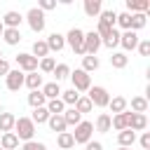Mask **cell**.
I'll return each instance as SVG.
<instances>
[{"mask_svg": "<svg viewBox=\"0 0 150 150\" xmlns=\"http://www.w3.org/2000/svg\"><path fill=\"white\" fill-rule=\"evenodd\" d=\"M14 134H16V138L19 141H33V136H35V124L30 122V117H16V122H14Z\"/></svg>", "mask_w": 150, "mask_h": 150, "instance_id": "1", "label": "cell"}, {"mask_svg": "<svg viewBox=\"0 0 150 150\" xmlns=\"http://www.w3.org/2000/svg\"><path fill=\"white\" fill-rule=\"evenodd\" d=\"M87 98H89V101H91V105H96V108H108V103H110V94H108V89H105V87H101V84L89 87Z\"/></svg>", "mask_w": 150, "mask_h": 150, "instance_id": "2", "label": "cell"}, {"mask_svg": "<svg viewBox=\"0 0 150 150\" xmlns=\"http://www.w3.org/2000/svg\"><path fill=\"white\" fill-rule=\"evenodd\" d=\"M70 134H73V141H75V143L87 145V143L91 141V136H94V124L87 122V120H82V122L75 127V131H70Z\"/></svg>", "mask_w": 150, "mask_h": 150, "instance_id": "3", "label": "cell"}, {"mask_svg": "<svg viewBox=\"0 0 150 150\" xmlns=\"http://www.w3.org/2000/svg\"><path fill=\"white\" fill-rule=\"evenodd\" d=\"M70 82H73V89L80 94V91H89V87H91V77H89V73H84L82 68H77V70H70Z\"/></svg>", "mask_w": 150, "mask_h": 150, "instance_id": "4", "label": "cell"}, {"mask_svg": "<svg viewBox=\"0 0 150 150\" xmlns=\"http://www.w3.org/2000/svg\"><path fill=\"white\" fill-rule=\"evenodd\" d=\"M26 21H28V26H30L33 33H42L45 26H47V21H45V12H40L38 7H30V9H28Z\"/></svg>", "mask_w": 150, "mask_h": 150, "instance_id": "5", "label": "cell"}, {"mask_svg": "<svg viewBox=\"0 0 150 150\" xmlns=\"http://www.w3.org/2000/svg\"><path fill=\"white\" fill-rule=\"evenodd\" d=\"M66 45H70V49L75 54H82L84 56V33L80 28H70L68 35H66Z\"/></svg>", "mask_w": 150, "mask_h": 150, "instance_id": "6", "label": "cell"}, {"mask_svg": "<svg viewBox=\"0 0 150 150\" xmlns=\"http://www.w3.org/2000/svg\"><path fill=\"white\" fill-rule=\"evenodd\" d=\"M124 120H127V129H131V131H145V127H148V117L138 115V112L124 110Z\"/></svg>", "mask_w": 150, "mask_h": 150, "instance_id": "7", "label": "cell"}, {"mask_svg": "<svg viewBox=\"0 0 150 150\" xmlns=\"http://www.w3.org/2000/svg\"><path fill=\"white\" fill-rule=\"evenodd\" d=\"M98 49H101V38L96 35V30L84 33V54L87 56H96Z\"/></svg>", "mask_w": 150, "mask_h": 150, "instance_id": "8", "label": "cell"}, {"mask_svg": "<svg viewBox=\"0 0 150 150\" xmlns=\"http://www.w3.org/2000/svg\"><path fill=\"white\" fill-rule=\"evenodd\" d=\"M16 66H19V70L21 73H35L38 70V59L33 56V54H19L16 56Z\"/></svg>", "mask_w": 150, "mask_h": 150, "instance_id": "9", "label": "cell"}, {"mask_svg": "<svg viewBox=\"0 0 150 150\" xmlns=\"http://www.w3.org/2000/svg\"><path fill=\"white\" fill-rule=\"evenodd\" d=\"M23 77H26V73H21L19 68H16V70H9V73L5 75L7 89H9V91H19V89L23 87Z\"/></svg>", "mask_w": 150, "mask_h": 150, "instance_id": "10", "label": "cell"}, {"mask_svg": "<svg viewBox=\"0 0 150 150\" xmlns=\"http://www.w3.org/2000/svg\"><path fill=\"white\" fill-rule=\"evenodd\" d=\"M120 45H122L124 52L136 49V45H138V33H134V30H124V33H120Z\"/></svg>", "mask_w": 150, "mask_h": 150, "instance_id": "11", "label": "cell"}, {"mask_svg": "<svg viewBox=\"0 0 150 150\" xmlns=\"http://www.w3.org/2000/svg\"><path fill=\"white\" fill-rule=\"evenodd\" d=\"M127 9L129 14H148L150 0H127Z\"/></svg>", "mask_w": 150, "mask_h": 150, "instance_id": "12", "label": "cell"}, {"mask_svg": "<svg viewBox=\"0 0 150 150\" xmlns=\"http://www.w3.org/2000/svg\"><path fill=\"white\" fill-rule=\"evenodd\" d=\"M0 21H2L5 28H19L21 21H23V16H21L19 12H14V9H9V12H5V16H2Z\"/></svg>", "mask_w": 150, "mask_h": 150, "instance_id": "13", "label": "cell"}, {"mask_svg": "<svg viewBox=\"0 0 150 150\" xmlns=\"http://www.w3.org/2000/svg\"><path fill=\"white\" fill-rule=\"evenodd\" d=\"M45 42H47L49 52H61V49L66 47V35H61V33H52Z\"/></svg>", "mask_w": 150, "mask_h": 150, "instance_id": "14", "label": "cell"}, {"mask_svg": "<svg viewBox=\"0 0 150 150\" xmlns=\"http://www.w3.org/2000/svg\"><path fill=\"white\" fill-rule=\"evenodd\" d=\"M0 148L2 150H16L19 148V138L14 131H7V134H0Z\"/></svg>", "mask_w": 150, "mask_h": 150, "instance_id": "15", "label": "cell"}, {"mask_svg": "<svg viewBox=\"0 0 150 150\" xmlns=\"http://www.w3.org/2000/svg\"><path fill=\"white\" fill-rule=\"evenodd\" d=\"M23 84H26L30 91H38V89H42L45 82H42V75H38V70H35V73H28V75L23 77Z\"/></svg>", "mask_w": 150, "mask_h": 150, "instance_id": "16", "label": "cell"}, {"mask_svg": "<svg viewBox=\"0 0 150 150\" xmlns=\"http://www.w3.org/2000/svg\"><path fill=\"white\" fill-rule=\"evenodd\" d=\"M117 143H120V148H131L136 143V131H131V129L120 131L117 134Z\"/></svg>", "mask_w": 150, "mask_h": 150, "instance_id": "17", "label": "cell"}, {"mask_svg": "<svg viewBox=\"0 0 150 150\" xmlns=\"http://www.w3.org/2000/svg\"><path fill=\"white\" fill-rule=\"evenodd\" d=\"M42 94H45V98L47 101H52V98H59L61 96V87H59V82H47V84H42V89H40Z\"/></svg>", "mask_w": 150, "mask_h": 150, "instance_id": "18", "label": "cell"}, {"mask_svg": "<svg viewBox=\"0 0 150 150\" xmlns=\"http://www.w3.org/2000/svg\"><path fill=\"white\" fill-rule=\"evenodd\" d=\"M127 105H129V101H127L124 96H112V98H110V103H108V108H110V112H112V115L124 112V110H127Z\"/></svg>", "mask_w": 150, "mask_h": 150, "instance_id": "19", "label": "cell"}, {"mask_svg": "<svg viewBox=\"0 0 150 150\" xmlns=\"http://www.w3.org/2000/svg\"><path fill=\"white\" fill-rule=\"evenodd\" d=\"M63 122H66V127H77L80 122H82V115L75 110V108H68V110H63Z\"/></svg>", "mask_w": 150, "mask_h": 150, "instance_id": "20", "label": "cell"}, {"mask_svg": "<svg viewBox=\"0 0 150 150\" xmlns=\"http://www.w3.org/2000/svg\"><path fill=\"white\" fill-rule=\"evenodd\" d=\"M14 122H16V117L12 112H0V134L14 131Z\"/></svg>", "mask_w": 150, "mask_h": 150, "instance_id": "21", "label": "cell"}, {"mask_svg": "<svg viewBox=\"0 0 150 150\" xmlns=\"http://www.w3.org/2000/svg\"><path fill=\"white\" fill-rule=\"evenodd\" d=\"M94 129L98 131V134H108L112 127H110V115L108 112H101L98 117H96V124H94Z\"/></svg>", "mask_w": 150, "mask_h": 150, "instance_id": "22", "label": "cell"}, {"mask_svg": "<svg viewBox=\"0 0 150 150\" xmlns=\"http://www.w3.org/2000/svg\"><path fill=\"white\" fill-rule=\"evenodd\" d=\"M101 9H103V5H101V0H84V14L87 16H98L101 14Z\"/></svg>", "mask_w": 150, "mask_h": 150, "instance_id": "23", "label": "cell"}, {"mask_svg": "<svg viewBox=\"0 0 150 150\" xmlns=\"http://www.w3.org/2000/svg\"><path fill=\"white\" fill-rule=\"evenodd\" d=\"M2 40L7 42V45H19L21 42V30L19 28H5V33H2Z\"/></svg>", "mask_w": 150, "mask_h": 150, "instance_id": "24", "label": "cell"}, {"mask_svg": "<svg viewBox=\"0 0 150 150\" xmlns=\"http://www.w3.org/2000/svg\"><path fill=\"white\" fill-rule=\"evenodd\" d=\"M127 63H129V56L124 52H112V56H110V66L112 68L122 70V68H127Z\"/></svg>", "mask_w": 150, "mask_h": 150, "instance_id": "25", "label": "cell"}, {"mask_svg": "<svg viewBox=\"0 0 150 150\" xmlns=\"http://www.w3.org/2000/svg\"><path fill=\"white\" fill-rule=\"evenodd\" d=\"M28 105L35 110V108H42V105H47V98H45V94L38 89V91H30L28 94Z\"/></svg>", "mask_w": 150, "mask_h": 150, "instance_id": "26", "label": "cell"}, {"mask_svg": "<svg viewBox=\"0 0 150 150\" xmlns=\"http://www.w3.org/2000/svg\"><path fill=\"white\" fill-rule=\"evenodd\" d=\"M131 112L145 115V112H148V98H145V96H134V98H131Z\"/></svg>", "mask_w": 150, "mask_h": 150, "instance_id": "27", "label": "cell"}, {"mask_svg": "<svg viewBox=\"0 0 150 150\" xmlns=\"http://www.w3.org/2000/svg\"><path fill=\"white\" fill-rule=\"evenodd\" d=\"M98 66H101V61H98V56H82V70L84 73H94V70H98Z\"/></svg>", "mask_w": 150, "mask_h": 150, "instance_id": "28", "label": "cell"}, {"mask_svg": "<svg viewBox=\"0 0 150 150\" xmlns=\"http://www.w3.org/2000/svg\"><path fill=\"white\" fill-rule=\"evenodd\" d=\"M47 124H49V129H52V131H56V134H63V131H66V122H63V117H61V115H49Z\"/></svg>", "mask_w": 150, "mask_h": 150, "instance_id": "29", "label": "cell"}, {"mask_svg": "<svg viewBox=\"0 0 150 150\" xmlns=\"http://www.w3.org/2000/svg\"><path fill=\"white\" fill-rule=\"evenodd\" d=\"M115 19H117L115 9H101V14H98V21L105 23V26H110V28H115Z\"/></svg>", "mask_w": 150, "mask_h": 150, "instance_id": "30", "label": "cell"}, {"mask_svg": "<svg viewBox=\"0 0 150 150\" xmlns=\"http://www.w3.org/2000/svg\"><path fill=\"white\" fill-rule=\"evenodd\" d=\"M33 56H35V59H45V56H49V47H47L45 40H35V42H33Z\"/></svg>", "mask_w": 150, "mask_h": 150, "instance_id": "31", "label": "cell"}, {"mask_svg": "<svg viewBox=\"0 0 150 150\" xmlns=\"http://www.w3.org/2000/svg\"><path fill=\"white\" fill-rule=\"evenodd\" d=\"M47 112L49 115H63V110H66V105H63V101L61 98H52V101H47Z\"/></svg>", "mask_w": 150, "mask_h": 150, "instance_id": "32", "label": "cell"}, {"mask_svg": "<svg viewBox=\"0 0 150 150\" xmlns=\"http://www.w3.org/2000/svg\"><path fill=\"white\" fill-rule=\"evenodd\" d=\"M56 143H59V148H61V150H68V148H73V145H75V141H73V134H70V131L56 134Z\"/></svg>", "mask_w": 150, "mask_h": 150, "instance_id": "33", "label": "cell"}, {"mask_svg": "<svg viewBox=\"0 0 150 150\" xmlns=\"http://www.w3.org/2000/svg\"><path fill=\"white\" fill-rule=\"evenodd\" d=\"M54 82H61V80H66V77H70V68H68V63H56V68H54Z\"/></svg>", "mask_w": 150, "mask_h": 150, "instance_id": "34", "label": "cell"}, {"mask_svg": "<svg viewBox=\"0 0 150 150\" xmlns=\"http://www.w3.org/2000/svg\"><path fill=\"white\" fill-rule=\"evenodd\" d=\"M73 108H75L80 115H84V112H91V110H94V105H91V101H89L87 96H80V98L75 101V105H73Z\"/></svg>", "mask_w": 150, "mask_h": 150, "instance_id": "35", "label": "cell"}, {"mask_svg": "<svg viewBox=\"0 0 150 150\" xmlns=\"http://www.w3.org/2000/svg\"><path fill=\"white\" fill-rule=\"evenodd\" d=\"M47 120H49V112H47L45 105H42V108H35L33 115H30V122H33V124H45Z\"/></svg>", "mask_w": 150, "mask_h": 150, "instance_id": "36", "label": "cell"}, {"mask_svg": "<svg viewBox=\"0 0 150 150\" xmlns=\"http://www.w3.org/2000/svg\"><path fill=\"white\" fill-rule=\"evenodd\" d=\"M117 45H120V33H117V30L112 28V33H110L108 38H103V40H101V47H108V49H115Z\"/></svg>", "mask_w": 150, "mask_h": 150, "instance_id": "37", "label": "cell"}, {"mask_svg": "<svg viewBox=\"0 0 150 150\" xmlns=\"http://www.w3.org/2000/svg\"><path fill=\"white\" fill-rule=\"evenodd\" d=\"M38 68H40L42 73H54V68H56L54 56H45V59H40V61H38Z\"/></svg>", "mask_w": 150, "mask_h": 150, "instance_id": "38", "label": "cell"}, {"mask_svg": "<svg viewBox=\"0 0 150 150\" xmlns=\"http://www.w3.org/2000/svg\"><path fill=\"white\" fill-rule=\"evenodd\" d=\"M59 98L63 101V105H70V108H73V105H75V101L80 98V94H77L75 89H68V91H61V96H59Z\"/></svg>", "mask_w": 150, "mask_h": 150, "instance_id": "39", "label": "cell"}, {"mask_svg": "<svg viewBox=\"0 0 150 150\" xmlns=\"http://www.w3.org/2000/svg\"><path fill=\"white\" fill-rule=\"evenodd\" d=\"M115 23H117L122 30H131V14H129V12H122V14H117Z\"/></svg>", "mask_w": 150, "mask_h": 150, "instance_id": "40", "label": "cell"}, {"mask_svg": "<svg viewBox=\"0 0 150 150\" xmlns=\"http://www.w3.org/2000/svg\"><path fill=\"white\" fill-rule=\"evenodd\" d=\"M145 19H148V14H131V30H134V33L141 30V28L145 26Z\"/></svg>", "mask_w": 150, "mask_h": 150, "instance_id": "41", "label": "cell"}, {"mask_svg": "<svg viewBox=\"0 0 150 150\" xmlns=\"http://www.w3.org/2000/svg\"><path fill=\"white\" fill-rule=\"evenodd\" d=\"M136 49H138L141 56H150V40H138Z\"/></svg>", "mask_w": 150, "mask_h": 150, "instance_id": "42", "label": "cell"}, {"mask_svg": "<svg viewBox=\"0 0 150 150\" xmlns=\"http://www.w3.org/2000/svg\"><path fill=\"white\" fill-rule=\"evenodd\" d=\"M21 150H47V145H45V143H40V141H26Z\"/></svg>", "mask_w": 150, "mask_h": 150, "instance_id": "43", "label": "cell"}, {"mask_svg": "<svg viewBox=\"0 0 150 150\" xmlns=\"http://www.w3.org/2000/svg\"><path fill=\"white\" fill-rule=\"evenodd\" d=\"M38 9H40V12H49V9H56V0H40V2H38Z\"/></svg>", "mask_w": 150, "mask_h": 150, "instance_id": "44", "label": "cell"}, {"mask_svg": "<svg viewBox=\"0 0 150 150\" xmlns=\"http://www.w3.org/2000/svg\"><path fill=\"white\" fill-rule=\"evenodd\" d=\"M138 141H141V148L143 150H150V131H143Z\"/></svg>", "mask_w": 150, "mask_h": 150, "instance_id": "45", "label": "cell"}, {"mask_svg": "<svg viewBox=\"0 0 150 150\" xmlns=\"http://www.w3.org/2000/svg\"><path fill=\"white\" fill-rule=\"evenodd\" d=\"M84 150H103V143H101V141H89V143L84 145Z\"/></svg>", "mask_w": 150, "mask_h": 150, "instance_id": "46", "label": "cell"}, {"mask_svg": "<svg viewBox=\"0 0 150 150\" xmlns=\"http://www.w3.org/2000/svg\"><path fill=\"white\" fill-rule=\"evenodd\" d=\"M12 68H9V61H5V59H0V75H7Z\"/></svg>", "mask_w": 150, "mask_h": 150, "instance_id": "47", "label": "cell"}, {"mask_svg": "<svg viewBox=\"0 0 150 150\" xmlns=\"http://www.w3.org/2000/svg\"><path fill=\"white\" fill-rule=\"evenodd\" d=\"M2 33H5V26H2V21H0V38H2Z\"/></svg>", "mask_w": 150, "mask_h": 150, "instance_id": "48", "label": "cell"}, {"mask_svg": "<svg viewBox=\"0 0 150 150\" xmlns=\"http://www.w3.org/2000/svg\"><path fill=\"white\" fill-rule=\"evenodd\" d=\"M120 150H131V148H120Z\"/></svg>", "mask_w": 150, "mask_h": 150, "instance_id": "49", "label": "cell"}, {"mask_svg": "<svg viewBox=\"0 0 150 150\" xmlns=\"http://www.w3.org/2000/svg\"><path fill=\"white\" fill-rule=\"evenodd\" d=\"M0 59H2V52H0Z\"/></svg>", "mask_w": 150, "mask_h": 150, "instance_id": "50", "label": "cell"}, {"mask_svg": "<svg viewBox=\"0 0 150 150\" xmlns=\"http://www.w3.org/2000/svg\"><path fill=\"white\" fill-rule=\"evenodd\" d=\"M0 150H2V148H0Z\"/></svg>", "mask_w": 150, "mask_h": 150, "instance_id": "51", "label": "cell"}]
</instances>
